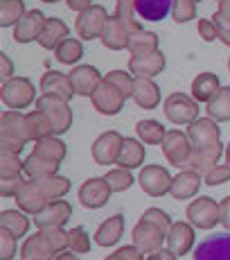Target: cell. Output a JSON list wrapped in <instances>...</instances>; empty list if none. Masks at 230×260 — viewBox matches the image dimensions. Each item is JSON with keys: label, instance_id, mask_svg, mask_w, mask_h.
<instances>
[{"label": "cell", "instance_id": "obj_41", "mask_svg": "<svg viewBox=\"0 0 230 260\" xmlns=\"http://www.w3.org/2000/svg\"><path fill=\"white\" fill-rule=\"evenodd\" d=\"M3 181H14V179H23L25 170L23 161L18 158V154H5L3 152Z\"/></svg>", "mask_w": 230, "mask_h": 260}, {"label": "cell", "instance_id": "obj_17", "mask_svg": "<svg viewBox=\"0 0 230 260\" xmlns=\"http://www.w3.org/2000/svg\"><path fill=\"white\" fill-rule=\"evenodd\" d=\"M70 82L74 86V93L79 95H91L97 91V86L104 82V77L99 75V71L95 66H88V63H79V66H72V71L68 73Z\"/></svg>", "mask_w": 230, "mask_h": 260}, {"label": "cell", "instance_id": "obj_62", "mask_svg": "<svg viewBox=\"0 0 230 260\" xmlns=\"http://www.w3.org/2000/svg\"><path fill=\"white\" fill-rule=\"evenodd\" d=\"M219 3H221V0H219Z\"/></svg>", "mask_w": 230, "mask_h": 260}, {"label": "cell", "instance_id": "obj_28", "mask_svg": "<svg viewBox=\"0 0 230 260\" xmlns=\"http://www.w3.org/2000/svg\"><path fill=\"white\" fill-rule=\"evenodd\" d=\"M219 91H221V84H219V77L214 73H201L192 82V98L197 102H210Z\"/></svg>", "mask_w": 230, "mask_h": 260}, {"label": "cell", "instance_id": "obj_60", "mask_svg": "<svg viewBox=\"0 0 230 260\" xmlns=\"http://www.w3.org/2000/svg\"><path fill=\"white\" fill-rule=\"evenodd\" d=\"M228 71H230V59H228Z\"/></svg>", "mask_w": 230, "mask_h": 260}, {"label": "cell", "instance_id": "obj_39", "mask_svg": "<svg viewBox=\"0 0 230 260\" xmlns=\"http://www.w3.org/2000/svg\"><path fill=\"white\" fill-rule=\"evenodd\" d=\"M54 57H57L59 63H68V66H74L79 59L84 57V46L77 39H66L57 50H54Z\"/></svg>", "mask_w": 230, "mask_h": 260}, {"label": "cell", "instance_id": "obj_30", "mask_svg": "<svg viewBox=\"0 0 230 260\" xmlns=\"http://www.w3.org/2000/svg\"><path fill=\"white\" fill-rule=\"evenodd\" d=\"M32 181L39 186V190L43 192V197H46L48 202L61 199L63 194L70 190V179L59 177V174H52V177H39V179H32Z\"/></svg>", "mask_w": 230, "mask_h": 260}, {"label": "cell", "instance_id": "obj_12", "mask_svg": "<svg viewBox=\"0 0 230 260\" xmlns=\"http://www.w3.org/2000/svg\"><path fill=\"white\" fill-rule=\"evenodd\" d=\"M70 215H72L70 204L63 202V199H54V202H50L43 211H39L34 215V226H36L39 231L63 226V224L70 219Z\"/></svg>", "mask_w": 230, "mask_h": 260}, {"label": "cell", "instance_id": "obj_45", "mask_svg": "<svg viewBox=\"0 0 230 260\" xmlns=\"http://www.w3.org/2000/svg\"><path fill=\"white\" fill-rule=\"evenodd\" d=\"M104 260H144V253L140 251L136 244H127V247L115 249V253L106 256Z\"/></svg>", "mask_w": 230, "mask_h": 260}, {"label": "cell", "instance_id": "obj_33", "mask_svg": "<svg viewBox=\"0 0 230 260\" xmlns=\"http://www.w3.org/2000/svg\"><path fill=\"white\" fill-rule=\"evenodd\" d=\"M206 111L214 122H230V86H221L214 100L206 104Z\"/></svg>", "mask_w": 230, "mask_h": 260}, {"label": "cell", "instance_id": "obj_36", "mask_svg": "<svg viewBox=\"0 0 230 260\" xmlns=\"http://www.w3.org/2000/svg\"><path fill=\"white\" fill-rule=\"evenodd\" d=\"M27 132H29V141H41V138H48V136H54V129H52V122L50 118L46 116L43 111H32L27 113Z\"/></svg>", "mask_w": 230, "mask_h": 260}, {"label": "cell", "instance_id": "obj_43", "mask_svg": "<svg viewBox=\"0 0 230 260\" xmlns=\"http://www.w3.org/2000/svg\"><path fill=\"white\" fill-rule=\"evenodd\" d=\"M68 242H70V249H72L74 253H88L91 251V240H88V233L84 231L82 226L68 231Z\"/></svg>", "mask_w": 230, "mask_h": 260}, {"label": "cell", "instance_id": "obj_48", "mask_svg": "<svg viewBox=\"0 0 230 260\" xmlns=\"http://www.w3.org/2000/svg\"><path fill=\"white\" fill-rule=\"evenodd\" d=\"M46 233H48V238L52 240L54 247H57L61 253H63V249H66V247H70V242H68V231H63V226L46 229Z\"/></svg>", "mask_w": 230, "mask_h": 260}, {"label": "cell", "instance_id": "obj_27", "mask_svg": "<svg viewBox=\"0 0 230 260\" xmlns=\"http://www.w3.org/2000/svg\"><path fill=\"white\" fill-rule=\"evenodd\" d=\"M68 39V27L61 18H48L46 27H43L41 37H39V46L46 50H57Z\"/></svg>", "mask_w": 230, "mask_h": 260}, {"label": "cell", "instance_id": "obj_47", "mask_svg": "<svg viewBox=\"0 0 230 260\" xmlns=\"http://www.w3.org/2000/svg\"><path fill=\"white\" fill-rule=\"evenodd\" d=\"M12 233H7L5 229H0V260H12L16 253V242H14Z\"/></svg>", "mask_w": 230, "mask_h": 260}, {"label": "cell", "instance_id": "obj_11", "mask_svg": "<svg viewBox=\"0 0 230 260\" xmlns=\"http://www.w3.org/2000/svg\"><path fill=\"white\" fill-rule=\"evenodd\" d=\"M138 183L149 197H163L172 188V177L163 166H144L138 177Z\"/></svg>", "mask_w": 230, "mask_h": 260}, {"label": "cell", "instance_id": "obj_18", "mask_svg": "<svg viewBox=\"0 0 230 260\" xmlns=\"http://www.w3.org/2000/svg\"><path fill=\"white\" fill-rule=\"evenodd\" d=\"M187 136H189V141H192L194 149L221 143L219 141V127L212 118H199V120H194L192 124H187Z\"/></svg>", "mask_w": 230, "mask_h": 260}, {"label": "cell", "instance_id": "obj_40", "mask_svg": "<svg viewBox=\"0 0 230 260\" xmlns=\"http://www.w3.org/2000/svg\"><path fill=\"white\" fill-rule=\"evenodd\" d=\"M104 179H106V183L111 186L113 192H124V190H129L133 186V174L129 172V170H124V168L111 170V172L104 174Z\"/></svg>", "mask_w": 230, "mask_h": 260}, {"label": "cell", "instance_id": "obj_59", "mask_svg": "<svg viewBox=\"0 0 230 260\" xmlns=\"http://www.w3.org/2000/svg\"><path fill=\"white\" fill-rule=\"evenodd\" d=\"M41 3H50V5H52V3H59V0H41Z\"/></svg>", "mask_w": 230, "mask_h": 260}, {"label": "cell", "instance_id": "obj_51", "mask_svg": "<svg viewBox=\"0 0 230 260\" xmlns=\"http://www.w3.org/2000/svg\"><path fill=\"white\" fill-rule=\"evenodd\" d=\"M219 224L230 231V197L219 202Z\"/></svg>", "mask_w": 230, "mask_h": 260}, {"label": "cell", "instance_id": "obj_6", "mask_svg": "<svg viewBox=\"0 0 230 260\" xmlns=\"http://www.w3.org/2000/svg\"><path fill=\"white\" fill-rule=\"evenodd\" d=\"M165 116L176 124H192L199 120V104L187 93H172L165 100Z\"/></svg>", "mask_w": 230, "mask_h": 260}, {"label": "cell", "instance_id": "obj_2", "mask_svg": "<svg viewBox=\"0 0 230 260\" xmlns=\"http://www.w3.org/2000/svg\"><path fill=\"white\" fill-rule=\"evenodd\" d=\"M140 27V25L129 16H108V23L102 32V43L108 50H124L129 46V37Z\"/></svg>", "mask_w": 230, "mask_h": 260}, {"label": "cell", "instance_id": "obj_14", "mask_svg": "<svg viewBox=\"0 0 230 260\" xmlns=\"http://www.w3.org/2000/svg\"><path fill=\"white\" fill-rule=\"evenodd\" d=\"M59 253L61 251L54 247V242L48 238L46 231H39L34 236H29L21 249L23 260H54Z\"/></svg>", "mask_w": 230, "mask_h": 260}, {"label": "cell", "instance_id": "obj_3", "mask_svg": "<svg viewBox=\"0 0 230 260\" xmlns=\"http://www.w3.org/2000/svg\"><path fill=\"white\" fill-rule=\"evenodd\" d=\"M36 109H39V111H43L50 118L52 129H54V136L66 134L70 129V124H72V111H70L66 100H61V98L41 95V98L36 100Z\"/></svg>", "mask_w": 230, "mask_h": 260}, {"label": "cell", "instance_id": "obj_44", "mask_svg": "<svg viewBox=\"0 0 230 260\" xmlns=\"http://www.w3.org/2000/svg\"><path fill=\"white\" fill-rule=\"evenodd\" d=\"M104 79H106V82H111L113 86H118L120 91L124 93V98H131V95H133V77H131V75H127L122 71H111Z\"/></svg>", "mask_w": 230, "mask_h": 260}, {"label": "cell", "instance_id": "obj_10", "mask_svg": "<svg viewBox=\"0 0 230 260\" xmlns=\"http://www.w3.org/2000/svg\"><path fill=\"white\" fill-rule=\"evenodd\" d=\"M187 222L199 229H214L219 224V204L210 197H199L187 206Z\"/></svg>", "mask_w": 230, "mask_h": 260}, {"label": "cell", "instance_id": "obj_34", "mask_svg": "<svg viewBox=\"0 0 230 260\" xmlns=\"http://www.w3.org/2000/svg\"><path fill=\"white\" fill-rule=\"evenodd\" d=\"M0 229L12 233L14 238H23L29 231V219L27 213L23 211H3L0 213Z\"/></svg>", "mask_w": 230, "mask_h": 260}, {"label": "cell", "instance_id": "obj_15", "mask_svg": "<svg viewBox=\"0 0 230 260\" xmlns=\"http://www.w3.org/2000/svg\"><path fill=\"white\" fill-rule=\"evenodd\" d=\"M46 21L48 18L43 16L41 9H29L27 14L14 25V39L18 43H32V41H39L41 37L43 27H46Z\"/></svg>", "mask_w": 230, "mask_h": 260}, {"label": "cell", "instance_id": "obj_13", "mask_svg": "<svg viewBox=\"0 0 230 260\" xmlns=\"http://www.w3.org/2000/svg\"><path fill=\"white\" fill-rule=\"evenodd\" d=\"M124 138L118 132H104L102 136H97V141L93 143V158L99 166H111L118 163L120 149H122Z\"/></svg>", "mask_w": 230, "mask_h": 260}, {"label": "cell", "instance_id": "obj_21", "mask_svg": "<svg viewBox=\"0 0 230 260\" xmlns=\"http://www.w3.org/2000/svg\"><path fill=\"white\" fill-rule=\"evenodd\" d=\"M41 95H52V98H61L68 102L74 95V86L68 75H61L59 71H48L41 79Z\"/></svg>", "mask_w": 230, "mask_h": 260}, {"label": "cell", "instance_id": "obj_19", "mask_svg": "<svg viewBox=\"0 0 230 260\" xmlns=\"http://www.w3.org/2000/svg\"><path fill=\"white\" fill-rule=\"evenodd\" d=\"M194 247V229L187 222H176L172 224L167 233V249L176 256H185Z\"/></svg>", "mask_w": 230, "mask_h": 260}, {"label": "cell", "instance_id": "obj_24", "mask_svg": "<svg viewBox=\"0 0 230 260\" xmlns=\"http://www.w3.org/2000/svg\"><path fill=\"white\" fill-rule=\"evenodd\" d=\"M133 100L140 109H156L161 102V88L149 77H136L133 79Z\"/></svg>", "mask_w": 230, "mask_h": 260}, {"label": "cell", "instance_id": "obj_38", "mask_svg": "<svg viewBox=\"0 0 230 260\" xmlns=\"http://www.w3.org/2000/svg\"><path fill=\"white\" fill-rule=\"evenodd\" d=\"M25 3L23 0H0V25L12 27L25 16Z\"/></svg>", "mask_w": 230, "mask_h": 260}, {"label": "cell", "instance_id": "obj_20", "mask_svg": "<svg viewBox=\"0 0 230 260\" xmlns=\"http://www.w3.org/2000/svg\"><path fill=\"white\" fill-rule=\"evenodd\" d=\"M129 68L136 77H149L165 71V54L161 50H154V52L140 54V57H131L129 59Z\"/></svg>", "mask_w": 230, "mask_h": 260}, {"label": "cell", "instance_id": "obj_54", "mask_svg": "<svg viewBox=\"0 0 230 260\" xmlns=\"http://www.w3.org/2000/svg\"><path fill=\"white\" fill-rule=\"evenodd\" d=\"M178 256L176 253H172L169 249H158V251H154V253H149L147 260H176Z\"/></svg>", "mask_w": 230, "mask_h": 260}, {"label": "cell", "instance_id": "obj_22", "mask_svg": "<svg viewBox=\"0 0 230 260\" xmlns=\"http://www.w3.org/2000/svg\"><path fill=\"white\" fill-rule=\"evenodd\" d=\"M201 188V174L197 170L185 168L183 172H178L176 177L172 179V188H169V194L174 199H189L199 192Z\"/></svg>", "mask_w": 230, "mask_h": 260}, {"label": "cell", "instance_id": "obj_61", "mask_svg": "<svg viewBox=\"0 0 230 260\" xmlns=\"http://www.w3.org/2000/svg\"><path fill=\"white\" fill-rule=\"evenodd\" d=\"M194 3H197V5H199V3H201V0H194Z\"/></svg>", "mask_w": 230, "mask_h": 260}, {"label": "cell", "instance_id": "obj_57", "mask_svg": "<svg viewBox=\"0 0 230 260\" xmlns=\"http://www.w3.org/2000/svg\"><path fill=\"white\" fill-rule=\"evenodd\" d=\"M54 260H79V258L74 256V253H66V251H63V253H59Z\"/></svg>", "mask_w": 230, "mask_h": 260}, {"label": "cell", "instance_id": "obj_1", "mask_svg": "<svg viewBox=\"0 0 230 260\" xmlns=\"http://www.w3.org/2000/svg\"><path fill=\"white\" fill-rule=\"evenodd\" d=\"M0 136H3L5 154H21L25 143L29 141L27 118L16 111H5L0 116Z\"/></svg>", "mask_w": 230, "mask_h": 260}, {"label": "cell", "instance_id": "obj_37", "mask_svg": "<svg viewBox=\"0 0 230 260\" xmlns=\"http://www.w3.org/2000/svg\"><path fill=\"white\" fill-rule=\"evenodd\" d=\"M136 134L140 136V141L147 145H163L165 136H167L165 127L156 120H140L136 124Z\"/></svg>", "mask_w": 230, "mask_h": 260}, {"label": "cell", "instance_id": "obj_50", "mask_svg": "<svg viewBox=\"0 0 230 260\" xmlns=\"http://www.w3.org/2000/svg\"><path fill=\"white\" fill-rule=\"evenodd\" d=\"M212 23L217 25L219 39H221L226 46H230V21H228V18H221V16H217V14H214V16H212Z\"/></svg>", "mask_w": 230, "mask_h": 260}, {"label": "cell", "instance_id": "obj_56", "mask_svg": "<svg viewBox=\"0 0 230 260\" xmlns=\"http://www.w3.org/2000/svg\"><path fill=\"white\" fill-rule=\"evenodd\" d=\"M217 16H221V18H228V21H230V0H221V3H219Z\"/></svg>", "mask_w": 230, "mask_h": 260}, {"label": "cell", "instance_id": "obj_8", "mask_svg": "<svg viewBox=\"0 0 230 260\" xmlns=\"http://www.w3.org/2000/svg\"><path fill=\"white\" fill-rule=\"evenodd\" d=\"M0 100L12 109H25L34 102V86L25 77H12L0 86Z\"/></svg>", "mask_w": 230, "mask_h": 260}, {"label": "cell", "instance_id": "obj_9", "mask_svg": "<svg viewBox=\"0 0 230 260\" xmlns=\"http://www.w3.org/2000/svg\"><path fill=\"white\" fill-rule=\"evenodd\" d=\"M124 100H127L124 93L120 91L118 86H113L111 82H106V79H104V82L97 86V91L91 95V102H93L95 111L104 113V116H115V113H120L124 107Z\"/></svg>", "mask_w": 230, "mask_h": 260}, {"label": "cell", "instance_id": "obj_5", "mask_svg": "<svg viewBox=\"0 0 230 260\" xmlns=\"http://www.w3.org/2000/svg\"><path fill=\"white\" fill-rule=\"evenodd\" d=\"M106 23H108L106 9H104L102 5H91V7L84 9L82 14H77L74 29H77L79 39H84V41H91V39L102 37Z\"/></svg>", "mask_w": 230, "mask_h": 260}, {"label": "cell", "instance_id": "obj_7", "mask_svg": "<svg viewBox=\"0 0 230 260\" xmlns=\"http://www.w3.org/2000/svg\"><path fill=\"white\" fill-rule=\"evenodd\" d=\"M167 240V231L161 229L158 224L149 222V219L140 217V222L133 229V236H131V244H136L142 253H154L161 249V244Z\"/></svg>", "mask_w": 230, "mask_h": 260}, {"label": "cell", "instance_id": "obj_53", "mask_svg": "<svg viewBox=\"0 0 230 260\" xmlns=\"http://www.w3.org/2000/svg\"><path fill=\"white\" fill-rule=\"evenodd\" d=\"M12 73H14V63L7 54H0V75H3V82L12 79Z\"/></svg>", "mask_w": 230, "mask_h": 260}, {"label": "cell", "instance_id": "obj_26", "mask_svg": "<svg viewBox=\"0 0 230 260\" xmlns=\"http://www.w3.org/2000/svg\"><path fill=\"white\" fill-rule=\"evenodd\" d=\"M122 233H124V217L118 213L113 217L104 219L102 226L95 231V242L99 247H115L120 242V238H122Z\"/></svg>", "mask_w": 230, "mask_h": 260}, {"label": "cell", "instance_id": "obj_16", "mask_svg": "<svg viewBox=\"0 0 230 260\" xmlns=\"http://www.w3.org/2000/svg\"><path fill=\"white\" fill-rule=\"evenodd\" d=\"M111 186L106 183V179H88V181H84V186L79 188V204H82L84 208H102L104 204L108 202V197H111Z\"/></svg>", "mask_w": 230, "mask_h": 260}, {"label": "cell", "instance_id": "obj_31", "mask_svg": "<svg viewBox=\"0 0 230 260\" xmlns=\"http://www.w3.org/2000/svg\"><path fill=\"white\" fill-rule=\"evenodd\" d=\"M127 50L131 52V57H140V54H147V52H154L158 50V34L154 32H147V29L138 27L136 32L129 37V46Z\"/></svg>", "mask_w": 230, "mask_h": 260}, {"label": "cell", "instance_id": "obj_58", "mask_svg": "<svg viewBox=\"0 0 230 260\" xmlns=\"http://www.w3.org/2000/svg\"><path fill=\"white\" fill-rule=\"evenodd\" d=\"M226 166L230 168V143H228V147H226Z\"/></svg>", "mask_w": 230, "mask_h": 260}, {"label": "cell", "instance_id": "obj_52", "mask_svg": "<svg viewBox=\"0 0 230 260\" xmlns=\"http://www.w3.org/2000/svg\"><path fill=\"white\" fill-rule=\"evenodd\" d=\"M115 3H118V12H115V14H120V16H129V18H133L136 0H115Z\"/></svg>", "mask_w": 230, "mask_h": 260}, {"label": "cell", "instance_id": "obj_23", "mask_svg": "<svg viewBox=\"0 0 230 260\" xmlns=\"http://www.w3.org/2000/svg\"><path fill=\"white\" fill-rule=\"evenodd\" d=\"M16 204H18V208H21L23 213H32V215H36L39 211H43V208L48 206V199L43 197V192L39 190L36 183L29 179V181H25L21 190H18V194H16Z\"/></svg>", "mask_w": 230, "mask_h": 260}, {"label": "cell", "instance_id": "obj_29", "mask_svg": "<svg viewBox=\"0 0 230 260\" xmlns=\"http://www.w3.org/2000/svg\"><path fill=\"white\" fill-rule=\"evenodd\" d=\"M142 161H144L142 143L136 141V138H124L122 149H120V156H118V168L133 170V168L142 166Z\"/></svg>", "mask_w": 230, "mask_h": 260}, {"label": "cell", "instance_id": "obj_4", "mask_svg": "<svg viewBox=\"0 0 230 260\" xmlns=\"http://www.w3.org/2000/svg\"><path fill=\"white\" fill-rule=\"evenodd\" d=\"M163 154H165V158L169 161V166L187 168L189 158H192V154H194V145H192V141H189L187 134L174 129V132H167V136H165Z\"/></svg>", "mask_w": 230, "mask_h": 260}, {"label": "cell", "instance_id": "obj_49", "mask_svg": "<svg viewBox=\"0 0 230 260\" xmlns=\"http://www.w3.org/2000/svg\"><path fill=\"white\" fill-rule=\"evenodd\" d=\"M197 27H199V34H201L203 41H214V39H219L217 25H214L212 21H206V18H201V21L197 23Z\"/></svg>", "mask_w": 230, "mask_h": 260}, {"label": "cell", "instance_id": "obj_42", "mask_svg": "<svg viewBox=\"0 0 230 260\" xmlns=\"http://www.w3.org/2000/svg\"><path fill=\"white\" fill-rule=\"evenodd\" d=\"M197 16V3L194 0H172V18L176 23H187Z\"/></svg>", "mask_w": 230, "mask_h": 260}, {"label": "cell", "instance_id": "obj_32", "mask_svg": "<svg viewBox=\"0 0 230 260\" xmlns=\"http://www.w3.org/2000/svg\"><path fill=\"white\" fill-rule=\"evenodd\" d=\"M34 154L43 156L46 161H52V163H61L66 158V143L57 136H48V138H41L34 145Z\"/></svg>", "mask_w": 230, "mask_h": 260}, {"label": "cell", "instance_id": "obj_46", "mask_svg": "<svg viewBox=\"0 0 230 260\" xmlns=\"http://www.w3.org/2000/svg\"><path fill=\"white\" fill-rule=\"evenodd\" d=\"M208 186H219V183H226L230 181V168L228 166H214L210 172L203 174Z\"/></svg>", "mask_w": 230, "mask_h": 260}, {"label": "cell", "instance_id": "obj_35", "mask_svg": "<svg viewBox=\"0 0 230 260\" xmlns=\"http://www.w3.org/2000/svg\"><path fill=\"white\" fill-rule=\"evenodd\" d=\"M23 170L25 174H27L29 179H39V177H52V174H57L59 170V163H52V161H46L43 156H39V154H29L27 158L23 161Z\"/></svg>", "mask_w": 230, "mask_h": 260}, {"label": "cell", "instance_id": "obj_55", "mask_svg": "<svg viewBox=\"0 0 230 260\" xmlns=\"http://www.w3.org/2000/svg\"><path fill=\"white\" fill-rule=\"evenodd\" d=\"M66 3H68V7H70V9H74L77 14H82L84 9L91 7L93 0H66Z\"/></svg>", "mask_w": 230, "mask_h": 260}, {"label": "cell", "instance_id": "obj_25", "mask_svg": "<svg viewBox=\"0 0 230 260\" xmlns=\"http://www.w3.org/2000/svg\"><path fill=\"white\" fill-rule=\"evenodd\" d=\"M226 154V149H223V145L221 143H217V145H210V147H199V149H194V154H192V158H189V170H197V172H210L214 166H219V158Z\"/></svg>", "mask_w": 230, "mask_h": 260}]
</instances>
